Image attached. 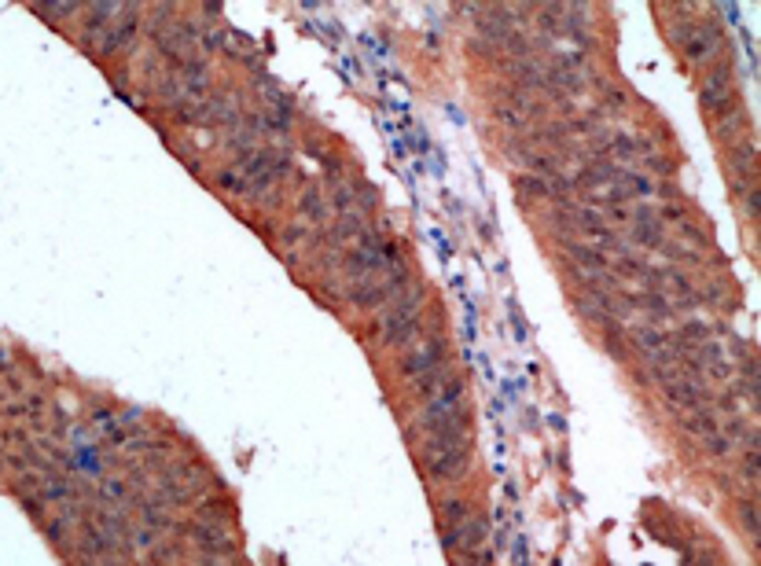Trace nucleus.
I'll use <instances>...</instances> for the list:
<instances>
[{"label":"nucleus","mask_w":761,"mask_h":566,"mask_svg":"<svg viewBox=\"0 0 761 566\" xmlns=\"http://www.w3.org/2000/svg\"><path fill=\"white\" fill-rule=\"evenodd\" d=\"M736 103V85H732V70L728 67H714L703 81V107H710L714 114L732 111Z\"/></svg>","instance_id":"obj_1"}]
</instances>
